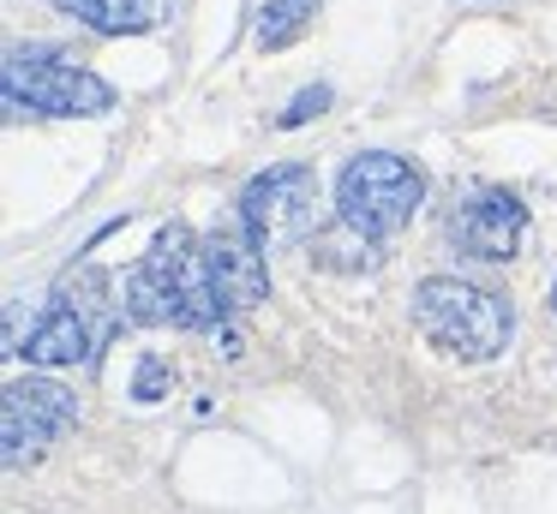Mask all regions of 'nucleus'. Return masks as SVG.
<instances>
[{
  "label": "nucleus",
  "instance_id": "6e6552de",
  "mask_svg": "<svg viewBox=\"0 0 557 514\" xmlns=\"http://www.w3.org/2000/svg\"><path fill=\"white\" fill-rule=\"evenodd\" d=\"M97 329H90L85 317H78L66 299H54L49 311H42V323L25 335V347H18V359H30V365L42 371H66V365H85L90 353H97Z\"/></svg>",
  "mask_w": 557,
  "mask_h": 514
},
{
  "label": "nucleus",
  "instance_id": "1a4fd4ad",
  "mask_svg": "<svg viewBox=\"0 0 557 514\" xmlns=\"http://www.w3.org/2000/svg\"><path fill=\"white\" fill-rule=\"evenodd\" d=\"M54 7L102 36H138L162 18V0H54Z\"/></svg>",
  "mask_w": 557,
  "mask_h": 514
},
{
  "label": "nucleus",
  "instance_id": "20e7f679",
  "mask_svg": "<svg viewBox=\"0 0 557 514\" xmlns=\"http://www.w3.org/2000/svg\"><path fill=\"white\" fill-rule=\"evenodd\" d=\"M73 425H78V394L73 389H61V383H49V377L7 383V394H0V461L13 466V473H25V466H37L42 454H49V442L66 437Z\"/></svg>",
  "mask_w": 557,
  "mask_h": 514
},
{
  "label": "nucleus",
  "instance_id": "ddd939ff",
  "mask_svg": "<svg viewBox=\"0 0 557 514\" xmlns=\"http://www.w3.org/2000/svg\"><path fill=\"white\" fill-rule=\"evenodd\" d=\"M552 305H557V287H552Z\"/></svg>",
  "mask_w": 557,
  "mask_h": 514
},
{
  "label": "nucleus",
  "instance_id": "0eeeda50",
  "mask_svg": "<svg viewBox=\"0 0 557 514\" xmlns=\"http://www.w3.org/2000/svg\"><path fill=\"white\" fill-rule=\"evenodd\" d=\"M521 234H528V203L516 191H480L473 203H461L449 215V239H456L468 258H485V263H504L516 258Z\"/></svg>",
  "mask_w": 557,
  "mask_h": 514
},
{
  "label": "nucleus",
  "instance_id": "423d86ee",
  "mask_svg": "<svg viewBox=\"0 0 557 514\" xmlns=\"http://www.w3.org/2000/svg\"><path fill=\"white\" fill-rule=\"evenodd\" d=\"M205 263H210V275H216V293H222V305H228V317H234V311H252V305H264V299H270L264 246H258L252 227L240 222V210L205 234Z\"/></svg>",
  "mask_w": 557,
  "mask_h": 514
},
{
  "label": "nucleus",
  "instance_id": "9b49d317",
  "mask_svg": "<svg viewBox=\"0 0 557 514\" xmlns=\"http://www.w3.org/2000/svg\"><path fill=\"white\" fill-rule=\"evenodd\" d=\"M324 108H330V84H306V90L276 114V126H282V131H294V126H306V120H318Z\"/></svg>",
  "mask_w": 557,
  "mask_h": 514
},
{
  "label": "nucleus",
  "instance_id": "f8f14e48",
  "mask_svg": "<svg viewBox=\"0 0 557 514\" xmlns=\"http://www.w3.org/2000/svg\"><path fill=\"white\" fill-rule=\"evenodd\" d=\"M169 389H174V371L162 365V359H145V365H138V377H133V394L150 406V401H162Z\"/></svg>",
  "mask_w": 557,
  "mask_h": 514
},
{
  "label": "nucleus",
  "instance_id": "39448f33",
  "mask_svg": "<svg viewBox=\"0 0 557 514\" xmlns=\"http://www.w3.org/2000/svg\"><path fill=\"white\" fill-rule=\"evenodd\" d=\"M240 222L252 227V239L264 251L306 239L312 222H318V179H312V167L282 162V167H270V174H258L252 186L240 191Z\"/></svg>",
  "mask_w": 557,
  "mask_h": 514
},
{
  "label": "nucleus",
  "instance_id": "f03ea898",
  "mask_svg": "<svg viewBox=\"0 0 557 514\" xmlns=\"http://www.w3.org/2000/svg\"><path fill=\"white\" fill-rule=\"evenodd\" d=\"M420 203H425L420 167L401 162V155H389V150L354 155V162L342 167V179H336V222H348L354 234H366L372 246L389 239V234H401Z\"/></svg>",
  "mask_w": 557,
  "mask_h": 514
},
{
  "label": "nucleus",
  "instance_id": "9d476101",
  "mask_svg": "<svg viewBox=\"0 0 557 514\" xmlns=\"http://www.w3.org/2000/svg\"><path fill=\"white\" fill-rule=\"evenodd\" d=\"M318 7H324V0H264V7H258V24H252L258 48H270V54H276V48L300 42V36L312 30Z\"/></svg>",
  "mask_w": 557,
  "mask_h": 514
},
{
  "label": "nucleus",
  "instance_id": "f257e3e1",
  "mask_svg": "<svg viewBox=\"0 0 557 514\" xmlns=\"http://www.w3.org/2000/svg\"><path fill=\"white\" fill-rule=\"evenodd\" d=\"M413 329H420L437 353L473 359V365H480V359H497L509 347L516 317H509V305L497 293L461 281V275H425V281L413 287Z\"/></svg>",
  "mask_w": 557,
  "mask_h": 514
},
{
  "label": "nucleus",
  "instance_id": "7ed1b4c3",
  "mask_svg": "<svg viewBox=\"0 0 557 514\" xmlns=\"http://www.w3.org/2000/svg\"><path fill=\"white\" fill-rule=\"evenodd\" d=\"M0 84H7V108L13 114L97 120L114 108L109 78H97L85 66H66V60H49L42 48H13L7 66H0Z\"/></svg>",
  "mask_w": 557,
  "mask_h": 514
}]
</instances>
